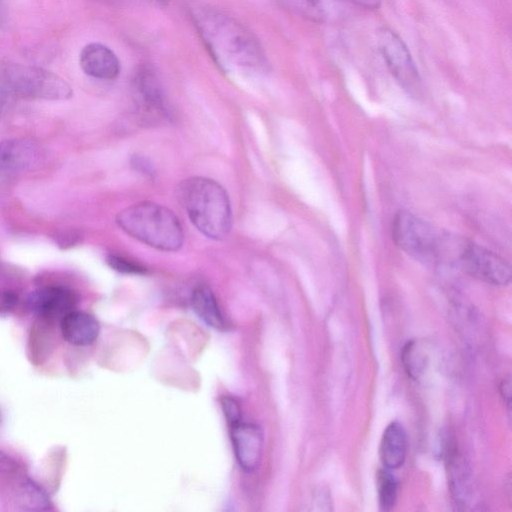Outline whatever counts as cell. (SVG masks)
Listing matches in <instances>:
<instances>
[{"mask_svg":"<svg viewBox=\"0 0 512 512\" xmlns=\"http://www.w3.org/2000/svg\"><path fill=\"white\" fill-rule=\"evenodd\" d=\"M7 101V91L4 89H0V115L4 110L5 104Z\"/></svg>","mask_w":512,"mask_h":512,"instance_id":"cell-27","label":"cell"},{"mask_svg":"<svg viewBox=\"0 0 512 512\" xmlns=\"http://www.w3.org/2000/svg\"><path fill=\"white\" fill-rule=\"evenodd\" d=\"M82 233L78 229L63 228L55 232L53 238L57 246L61 249H68L76 245L82 238Z\"/></svg>","mask_w":512,"mask_h":512,"instance_id":"cell-20","label":"cell"},{"mask_svg":"<svg viewBox=\"0 0 512 512\" xmlns=\"http://www.w3.org/2000/svg\"><path fill=\"white\" fill-rule=\"evenodd\" d=\"M407 455V434L403 425L393 421L385 428L379 446V457L389 470L400 468Z\"/></svg>","mask_w":512,"mask_h":512,"instance_id":"cell-14","label":"cell"},{"mask_svg":"<svg viewBox=\"0 0 512 512\" xmlns=\"http://www.w3.org/2000/svg\"><path fill=\"white\" fill-rule=\"evenodd\" d=\"M194 26L219 68L230 76L252 77L268 70L266 55L254 34L232 16L206 5L190 8Z\"/></svg>","mask_w":512,"mask_h":512,"instance_id":"cell-1","label":"cell"},{"mask_svg":"<svg viewBox=\"0 0 512 512\" xmlns=\"http://www.w3.org/2000/svg\"><path fill=\"white\" fill-rule=\"evenodd\" d=\"M395 244L413 259L426 264L444 262L450 237L409 211H399L392 220Z\"/></svg>","mask_w":512,"mask_h":512,"instance_id":"cell-4","label":"cell"},{"mask_svg":"<svg viewBox=\"0 0 512 512\" xmlns=\"http://www.w3.org/2000/svg\"><path fill=\"white\" fill-rule=\"evenodd\" d=\"M19 302L18 295L9 289L0 288V315L11 313Z\"/></svg>","mask_w":512,"mask_h":512,"instance_id":"cell-22","label":"cell"},{"mask_svg":"<svg viewBox=\"0 0 512 512\" xmlns=\"http://www.w3.org/2000/svg\"><path fill=\"white\" fill-rule=\"evenodd\" d=\"M499 392L510 413L511 407V378L509 375L502 378L499 383Z\"/></svg>","mask_w":512,"mask_h":512,"instance_id":"cell-23","label":"cell"},{"mask_svg":"<svg viewBox=\"0 0 512 512\" xmlns=\"http://www.w3.org/2000/svg\"><path fill=\"white\" fill-rule=\"evenodd\" d=\"M177 198L193 225L206 237L226 238L232 226L230 200L215 180L190 177L177 187Z\"/></svg>","mask_w":512,"mask_h":512,"instance_id":"cell-2","label":"cell"},{"mask_svg":"<svg viewBox=\"0 0 512 512\" xmlns=\"http://www.w3.org/2000/svg\"><path fill=\"white\" fill-rule=\"evenodd\" d=\"M133 165L137 167L138 170H140L142 173H150L152 171V168L150 167L149 163L144 159L140 157H135L133 160Z\"/></svg>","mask_w":512,"mask_h":512,"instance_id":"cell-25","label":"cell"},{"mask_svg":"<svg viewBox=\"0 0 512 512\" xmlns=\"http://www.w3.org/2000/svg\"><path fill=\"white\" fill-rule=\"evenodd\" d=\"M221 405L229 425L241 420L240 407L234 398L229 396L222 398Z\"/></svg>","mask_w":512,"mask_h":512,"instance_id":"cell-21","label":"cell"},{"mask_svg":"<svg viewBox=\"0 0 512 512\" xmlns=\"http://www.w3.org/2000/svg\"><path fill=\"white\" fill-rule=\"evenodd\" d=\"M26 302L30 311L39 318L61 320L66 314L75 310L78 296L65 286L50 285L31 292Z\"/></svg>","mask_w":512,"mask_h":512,"instance_id":"cell-9","label":"cell"},{"mask_svg":"<svg viewBox=\"0 0 512 512\" xmlns=\"http://www.w3.org/2000/svg\"><path fill=\"white\" fill-rule=\"evenodd\" d=\"M401 359L407 375L418 379L424 371L427 361L422 347L417 341H409L402 349Z\"/></svg>","mask_w":512,"mask_h":512,"instance_id":"cell-18","label":"cell"},{"mask_svg":"<svg viewBox=\"0 0 512 512\" xmlns=\"http://www.w3.org/2000/svg\"><path fill=\"white\" fill-rule=\"evenodd\" d=\"M116 222L132 238L161 251H177L184 241L177 216L158 203L131 205L118 213Z\"/></svg>","mask_w":512,"mask_h":512,"instance_id":"cell-3","label":"cell"},{"mask_svg":"<svg viewBox=\"0 0 512 512\" xmlns=\"http://www.w3.org/2000/svg\"><path fill=\"white\" fill-rule=\"evenodd\" d=\"M381 55L393 77L411 96L422 94V80L412 56L398 34L383 28L378 32Z\"/></svg>","mask_w":512,"mask_h":512,"instance_id":"cell-7","label":"cell"},{"mask_svg":"<svg viewBox=\"0 0 512 512\" xmlns=\"http://www.w3.org/2000/svg\"><path fill=\"white\" fill-rule=\"evenodd\" d=\"M107 264L114 270L124 274H143L145 267L141 264L119 255H109Z\"/></svg>","mask_w":512,"mask_h":512,"instance_id":"cell-19","label":"cell"},{"mask_svg":"<svg viewBox=\"0 0 512 512\" xmlns=\"http://www.w3.org/2000/svg\"><path fill=\"white\" fill-rule=\"evenodd\" d=\"M79 63L85 74L99 80H113L121 69L117 55L108 46L97 42L83 47Z\"/></svg>","mask_w":512,"mask_h":512,"instance_id":"cell-12","label":"cell"},{"mask_svg":"<svg viewBox=\"0 0 512 512\" xmlns=\"http://www.w3.org/2000/svg\"><path fill=\"white\" fill-rule=\"evenodd\" d=\"M191 304L197 316L208 326L217 330L227 329L225 318L209 287L198 286L192 293Z\"/></svg>","mask_w":512,"mask_h":512,"instance_id":"cell-16","label":"cell"},{"mask_svg":"<svg viewBox=\"0 0 512 512\" xmlns=\"http://www.w3.org/2000/svg\"><path fill=\"white\" fill-rule=\"evenodd\" d=\"M0 418H1V415H0Z\"/></svg>","mask_w":512,"mask_h":512,"instance_id":"cell-29","label":"cell"},{"mask_svg":"<svg viewBox=\"0 0 512 512\" xmlns=\"http://www.w3.org/2000/svg\"><path fill=\"white\" fill-rule=\"evenodd\" d=\"M344 4H350L365 9H377L382 0H339Z\"/></svg>","mask_w":512,"mask_h":512,"instance_id":"cell-24","label":"cell"},{"mask_svg":"<svg viewBox=\"0 0 512 512\" xmlns=\"http://www.w3.org/2000/svg\"><path fill=\"white\" fill-rule=\"evenodd\" d=\"M376 487L380 509L392 510L397 502L398 481L391 470L383 467L377 471Z\"/></svg>","mask_w":512,"mask_h":512,"instance_id":"cell-17","label":"cell"},{"mask_svg":"<svg viewBox=\"0 0 512 512\" xmlns=\"http://www.w3.org/2000/svg\"><path fill=\"white\" fill-rule=\"evenodd\" d=\"M230 437L238 465L246 472L258 468L263 451V433L254 423L242 419L229 425Z\"/></svg>","mask_w":512,"mask_h":512,"instance_id":"cell-11","label":"cell"},{"mask_svg":"<svg viewBox=\"0 0 512 512\" xmlns=\"http://www.w3.org/2000/svg\"><path fill=\"white\" fill-rule=\"evenodd\" d=\"M47 157L46 148L34 140L16 138L0 142V172L34 170Z\"/></svg>","mask_w":512,"mask_h":512,"instance_id":"cell-10","label":"cell"},{"mask_svg":"<svg viewBox=\"0 0 512 512\" xmlns=\"http://www.w3.org/2000/svg\"><path fill=\"white\" fill-rule=\"evenodd\" d=\"M153 1H155L156 3H158L160 5H166L169 0H153Z\"/></svg>","mask_w":512,"mask_h":512,"instance_id":"cell-28","label":"cell"},{"mask_svg":"<svg viewBox=\"0 0 512 512\" xmlns=\"http://www.w3.org/2000/svg\"><path fill=\"white\" fill-rule=\"evenodd\" d=\"M63 338L74 346L91 345L98 337L100 326L89 313L73 310L60 320Z\"/></svg>","mask_w":512,"mask_h":512,"instance_id":"cell-13","label":"cell"},{"mask_svg":"<svg viewBox=\"0 0 512 512\" xmlns=\"http://www.w3.org/2000/svg\"><path fill=\"white\" fill-rule=\"evenodd\" d=\"M4 90L27 99L66 100L73 90L59 75L44 68L20 63L0 66Z\"/></svg>","mask_w":512,"mask_h":512,"instance_id":"cell-5","label":"cell"},{"mask_svg":"<svg viewBox=\"0 0 512 512\" xmlns=\"http://www.w3.org/2000/svg\"><path fill=\"white\" fill-rule=\"evenodd\" d=\"M7 7L4 0H0V28H3L7 23Z\"/></svg>","mask_w":512,"mask_h":512,"instance_id":"cell-26","label":"cell"},{"mask_svg":"<svg viewBox=\"0 0 512 512\" xmlns=\"http://www.w3.org/2000/svg\"><path fill=\"white\" fill-rule=\"evenodd\" d=\"M132 91L142 117L157 121L169 116L168 102L162 85L150 65L138 67L132 79Z\"/></svg>","mask_w":512,"mask_h":512,"instance_id":"cell-8","label":"cell"},{"mask_svg":"<svg viewBox=\"0 0 512 512\" xmlns=\"http://www.w3.org/2000/svg\"><path fill=\"white\" fill-rule=\"evenodd\" d=\"M292 13L307 20L326 23L341 14L344 3L339 0H280Z\"/></svg>","mask_w":512,"mask_h":512,"instance_id":"cell-15","label":"cell"},{"mask_svg":"<svg viewBox=\"0 0 512 512\" xmlns=\"http://www.w3.org/2000/svg\"><path fill=\"white\" fill-rule=\"evenodd\" d=\"M452 264L485 283L506 286L511 281L510 264L493 251L473 242L459 241Z\"/></svg>","mask_w":512,"mask_h":512,"instance_id":"cell-6","label":"cell"}]
</instances>
